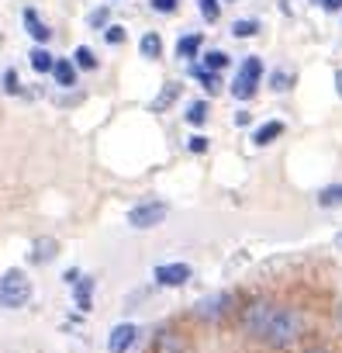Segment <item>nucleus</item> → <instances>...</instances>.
Masks as SVG:
<instances>
[{
    "instance_id": "473e14b6",
    "label": "nucleus",
    "mask_w": 342,
    "mask_h": 353,
    "mask_svg": "<svg viewBox=\"0 0 342 353\" xmlns=\"http://www.w3.org/2000/svg\"><path fill=\"white\" fill-rule=\"evenodd\" d=\"M304 353H328V350H325V346H308Z\"/></svg>"
},
{
    "instance_id": "6ab92c4d",
    "label": "nucleus",
    "mask_w": 342,
    "mask_h": 353,
    "mask_svg": "<svg viewBox=\"0 0 342 353\" xmlns=\"http://www.w3.org/2000/svg\"><path fill=\"white\" fill-rule=\"evenodd\" d=\"M318 205H321V208H339V205H342V184L321 188V191H318Z\"/></svg>"
},
{
    "instance_id": "a211bd4d",
    "label": "nucleus",
    "mask_w": 342,
    "mask_h": 353,
    "mask_svg": "<svg viewBox=\"0 0 342 353\" xmlns=\"http://www.w3.org/2000/svg\"><path fill=\"white\" fill-rule=\"evenodd\" d=\"M73 66L76 70H97V56H94V49H87V46H76L73 49Z\"/></svg>"
},
{
    "instance_id": "aec40b11",
    "label": "nucleus",
    "mask_w": 342,
    "mask_h": 353,
    "mask_svg": "<svg viewBox=\"0 0 342 353\" xmlns=\"http://www.w3.org/2000/svg\"><path fill=\"white\" fill-rule=\"evenodd\" d=\"M232 59H228V52H222V49H211V52H204V70H215V73H222L225 66H228Z\"/></svg>"
},
{
    "instance_id": "423d86ee",
    "label": "nucleus",
    "mask_w": 342,
    "mask_h": 353,
    "mask_svg": "<svg viewBox=\"0 0 342 353\" xmlns=\"http://www.w3.org/2000/svg\"><path fill=\"white\" fill-rule=\"evenodd\" d=\"M162 288H184L191 277H194V270L187 267V263H162V267H156V274H152Z\"/></svg>"
},
{
    "instance_id": "cd10ccee",
    "label": "nucleus",
    "mask_w": 342,
    "mask_h": 353,
    "mask_svg": "<svg viewBox=\"0 0 342 353\" xmlns=\"http://www.w3.org/2000/svg\"><path fill=\"white\" fill-rule=\"evenodd\" d=\"M180 4H177V0H152V11L156 14H173Z\"/></svg>"
},
{
    "instance_id": "72a5a7b5",
    "label": "nucleus",
    "mask_w": 342,
    "mask_h": 353,
    "mask_svg": "<svg viewBox=\"0 0 342 353\" xmlns=\"http://www.w3.org/2000/svg\"><path fill=\"white\" fill-rule=\"evenodd\" d=\"M335 250H342V232H339V236H335Z\"/></svg>"
},
{
    "instance_id": "dca6fc26",
    "label": "nucleus",
    "mask_w": 342,
    "mask_h": 353,
    "mask_svg": "<svg viewBox=\"0 0 342 353\" xmlns=\"http://www.w3.org/2000/svg\"><path fill=\"white\" fill-rule=\"evenodd\" d=\"M28 56H32V70H35V73H49V70H52V63H56V56H52L45 46L32 49Z\"/></svg>"
},
{
    "instance_id": "1a4fd4ad",
    "label": "nucleus",
    "mask_w": 342,
    "mask_h": 353,
    "mask_svg": "<svg viewBox=\"0 0 342 353\" xmlns=\"http://www.w3.org/2000/svg\"><path fill=\"white\" fill-rule=\"evenodd\" d=\"M152 350H156V353H187V339H184L177 329H162V332L156 336Z\"/></svg>"
},
{
    "instance_id": "5701e85b",
    "label": "nucleus",
    "mask_w": 342,
    "mask_h": 353,
    "mask_svg": "<svg viewBox=\"0 0 342 353\" xmlns=\"http://www.w3.org/2000/svg\"><path fill=\"white\" fill-rule=\"evenodd\" d=\"M197 8H201L204 21H218L222 18V0H197Z\"/></svg>"
},
{
    "instance_id": "f257e3e1",
    "label": "nucleus",
    "mask_w": 342,
    "mask_h": 353,
    "mask_svg": "<svg viewBox=\"0 0 342 353\" xmlns=\"http://www.w3.org/2000/svg\"><path fill=\"white\" fill-rule=\"evenodd\" d=\"M308 322L297 308L270 301V298H253L239 308V332L270 346V350H287L304 336Z\"/></svg>"
},
{
    "instance_id": "a878e982",
    "label": "nucleus",
    "mask_w": 342,
    "mask_h": 353,
    "mask_svg": "<svg viewBox=\"0 0 342 353\" xmlns=\"http://www.w3.org/2000/svg\"><path fill=\"white\" fill-rule=\"evenodd\" d=\"M125 39H128V35H125L121 25H104V42H107V46H125Z\"/></svg>"
},
{
    "instance_id": "20e7f679",
    "label": "nucleus",
    "mask_w": 342,
    "mask_h": 353,
    "mask_svg": "<svg viewBox=\"0 0 342 353\" xmlns=\"http://www.w3.org/2000/svg\"><path fill=\"white\" fill-rule=\"evenodd\" d=\"M259 80H263V63H259L256 56H249V59L239 66L235 80H232V97H235V101H253Z\"/></svg>"
},
{
    "instance_id": "39448f33",
    "label": "nucleus",
    "mask_w": 342,
    "mask_h": 353,
    "mask_svg": "<svg viewBox=\"0 0 342 353\" xmlns=\"http://www.w3.org/2000/svg\"><path fill=\"white\" fill-rule=\"evenodd\" d=\"M166 219V205L162 201H142V205H135L131 212H128V225L131 229H152V225H159Z\"/></svg>"
},
{
    "instance_id": "f8f14e48",
    "label": "nucleus",
    "mask_w": 342,
    "mask_h": 353,
    "mask_svg": "<svg viewBox=\"0 0 342 353\" xmlns=\"http://www.w3.org/2000/svg\"><path fill=\"white\" fill-rule=\"evenodd\" d=\"M280 135H284V121L273 118V121H266V125H259V128L253 132V142H256V145H270V142H277Z\"/></svg>"
},
{
    "instance_id": "4be33fe9",
    "label": "nucleus",
    "mask_w": 342,
    "mask_h": 353,
    "mask_svg": "<svg viewBox=\"0 0 342 353\" xmlns=\"http://www.w3.org/2000/svg\"><path fill=\"white\" fill-rule=\"evenodd\" d=\"M256 32H259V21H253V18H242V21L232 25V35L235 39H253Z\"/></svg>"
},
{
    "instance_id": "393cba45",
    "label": "nucleus",
    "mask_w": 342,
    "mask_h": 353,
    "mask_svg": "<svg viewBox=\"0 0 342 353\" xmlns=\"http://www.w3.org/2000/svg\"><path fill=\"white\" fill-rule=\"evenodd\" d=\"M90 291H94V281H90V277H87L83 284L76 281V305H80L83 312H90Z\"/></svg>"
},
{
    "instance_id": "2f4dec72",
    "label": "nucleus",
    "mask_w": 342,
    "mask_h": 353,
    "mask_svg": "<svg viewBox=\"0 0 342 353\" xmlns=\"http://www.w3.org/2000/svg\"><path fill=\"white\" fill-rule=\"evenodd\" d=\"M335 90H339V97H342V70L335 73Z\"/></svg>"
},
{
    "instance_id": "2eb2a0df",
    "label": "nucleus",
    "mask_w": 342,
    "mask_h": 353,
    "mask_svg": "<svg viewBox=\"0 0 342 353\" xmlns=\"http://www.w3.org/2000/svg\"><path fill=\"white\" fill-rule=\"evenodd\" d=\"M180 97V83H166L162 90H159V97L149 104V111H162V108H169V104H173Z\"/></svg>"
},
{
    "instance_id": "bb28decb",
    "label": "nucleus",
    "mask_w": 342,
    "mask_h": 353,
    "mask_svg": "<svg viewBox=\"0 0 342 353\" xmlns=\"http://www.w3.org/2000/svg\"><path fill=\"white\" fill-rule=\"evenodd\" d=\"M187 149H191L194 156L208 152V135H191V139H187Z\"/></svg>"
},
{
    "instance_id": "c756f323",
    "label": "nucleus",
    "mask_w": 342,
    "mask_h": 353,
    "mask_svg": "<svg viewBox=\"0 0 342 353\" xmlns=\"http://www.w3.org/2000/svg\"><path fill=\"white\" fill-rule=\"evenodd\" d=\"M90 25H94V28H104V25H107V8H97V11L90 14Z\"/></svg>"
},
{
    "instance_id": "412c9836",
    "label": "nucleus",
    "mask_w": 342,
    "mask_h": 353,
    "mask_svg": "<svg viewBox=\"0 0 342 353\" xmlns=\"http://www.w3.org/2000/svg\"><path fill=\"white\" fill-rule=\"evenodd\" d=\"M184 118H187V125H204L208 121V101H194Z\"/></svg>"
},
{
    "instance_id": "f03ea898",
    "label": "nucleus",
    "mask_w": 342,
    "mask_h": 353,
    "mask_svg": "<svg viewBox=\"0 0 342 353\" xmlns=\"http://www.w3.org/2000/svg\"><path fill=\"white\" fill-rule=\"evenodd\" d=\"M28 301H32V281L21 270L0 274V305L4 308H25Z\"/></svg>"
},
{
    "instance_id": "4468645a",
    "label": "nucleus",
    "mask_w": 342,
    "mask_h": 353,
    "mask_svg": "<svg viewBox=\"0 0 342 353\" xmlns=\"http://www.w3.org/2000/svg\"><path fill=\"white\" fill-rule=\"evenodd\" d=\"M49 73L56 77V83H59V87H73V83H76V66H73L70 59H56Z\"/></svg>"
},
{
    "instance_id": "6e6552de",
    "label": "nucleus",
    "mask_w": 342,
    "mask_h": 353,
    "mask_svg": "<svg viewBox=\"0 0 342 353\" xmlns=\"http://www.w3.org/2000/svg\"><path fill=\"white\" fill-rule=\"evenodd\" d=\"M56 253H59V243H56L52 236H39V239L32 243V250H28V260H32L35 267H45Z\"/></svg>"
},
{
    "instance_id": "c85d7f7f",
    "label": "nucleus",
    "mask_w": 342,
    "mask_h": 353,
    "mask_svg": "<svg viewBox=\"0 0 342 353\" xmlns=\"http://www.w3.org/2000/svg\"><path fill=\"white\" fill-rule=\"evenodd\" d=\"M4 90H8V94H21V83H18V73H14V70L4 73Z\"/></svg>"
},
{
    "instance_id": "7c9ffc66",
    "label": "nucleus",
    "mask_w": 342,
    "mask_h": 353,
    "mask_svg": "<svg viewBox=\"0 0 342 353\" xmlns=\"http://www.w3.org/2000/svg\"><path fill=\"white\" fill-rule=\"evenodd\" d=\"M325 11H342V0H321Z\"/></svg>"
},
{
    "instance_id": "9b49d317",
    "label": "nucleus",
    "mask_w": 342,
    "mask_h": 353,
    "mask_svg": "<svg viewBox=\"0 0 342 353\" xmlns=\"http://www.w3.org/2000/svg\"><path fill=\"white\" fill-rule=\"evenodd\" d=\"M191 77H194V80H201V87H204L208 94H218V90H222V77H218L215 70H204V66L191 63Z\"/></svg>"
},
{
    "instance_id": "7ed1b4c3",
    "label": "nucleus",
    "mask_w": 342,
    "mask_h": 353,
    "mask_svg": "<svg viewBox=\"0 0 342 353\" xmlns=\"http://www.w3.org/2000/svg\"><path fill=\"white\" fill-rule=\"evenodd\" d=\"M235 308H239V305H235V294H232V291H218V294H208V298L194 308V319H197V322H208V325H218V322H225Z\"/></svg>"
},
{
    "instance_id": "9d476101",
    "label": "nucleus",
    "mask_w": 342,
    "mask_h": 353,
    "mask_svg": "<svg viewBox=\"0 0 342 353\" xmlns=\"http://www.w3.org/2000/svg\"><path fill=\"white\" fill-rule=\"evenodd\" d=\"M25 28H28V35H32L39 46H45V42L52 39V28L39 18V11H35V8H28V11H25Z\"/></svg>"
},
{
    "instance_id": "ddd939ff",
    "label": "nucleus",
    "mask_w": 342,
    "mask_h": 353,
    "mask_svg": "<svg viewBox=\"0 0 342 353\" xmlns=\"http://www.w3.org/2000/svg\"><path fill=\"white\" fill-rule=\"evenodd\" d=\"M201 46H204V35H184V39L177 42V56H180L184 63H191L194 56H201Z\"/></svg>"
},
{
    "instance_id": "0eeeda50",
    "label": "nucleus",
    "mask_w": 342,
    "mask_h": 353,
    "mask_svg": "<svg viewBox=\"0 0 342 353\" xmlns=\"http://www.w3.org/2000/svg\"><path fill=\"white\" fill-rule=\"evenodd\" d=\"M135 339H138V325L121 322V325H114L111 336H107V353H128Z\"/></svg>"
},
{
    "instance_id": "f3484780",
    "label": "nucleus",
    "mask_w": 342,
    "mask_h": 353,
    "mask_svg": "<svg viewBox=\"0 0 342 353\" xmlns=\"http://www.w3.org/2000/svg\"><path fill=\"white\" fill-rule=\"evenodd\" d=\"M138 49H142V56H145V59H159V56H162V39H159L156 32H149V35H142Z\"/></svg>"
},
{
    "instance_id": "b1692460",
    "label": "nucleus",
    "mask_w": 342,
    "mask_h": 353,
    "mask_svg": "<svg viewBox=\"0 0 342 353\" xmlns=\"http://www.w3.org/2000/svg\"><path fill=\"white\" fill-rule=\"evenodd\" d=\"M270 87H273V90H290V87H294V73H287V70H273Z\"/></svg>"
}]
</instances>
